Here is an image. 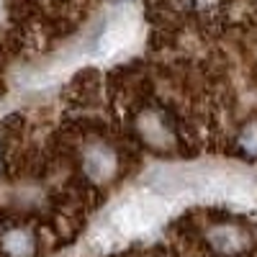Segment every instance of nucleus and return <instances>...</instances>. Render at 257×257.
Wrapping results in <instances>:
<instances>
[{
  "mask_svg": "<svg viewBox=\"0 0 257 257\" xmlns=\"http://www.w3.org/2000/svg\"><path fill=\"white\" fill-rule=\"evenodd\" d=\"M113 167H116V160L105 147H93L90 152L85 155V170H88V175L95 178V180H105L113 173Z\"/></svg>",
  "mask_w": 257,
  "mask_h": 257,
  "instance_id": "obj_3",
  "label": "nucleus"
},
{
  "mask_svg": "<svg viewBox=\"0 0 257 257\" xmlns=\"http://www.w3.org/2000/svg\"><path fill=\"white\" fill-rule=\"evenodd\" d=\"M244 149H247V152H254V155H257V126H252L249 132L244 134Z\"/></svg>",
  "mask_w": 257,
  "mask_h": 257,
  "instance_id": "obj_6",
  "label": "nucleus"
},
{
  "mask_svg": "<svg viewBox=\"0 0 257 257\" xmlns=\"http://www.w3.org/2000/svg\"><path fill=\"white\" fill-rule=\"evenodd\" d=\"M211 242L216 244L221 252L234 254V252L244 249V244H247V234H244L239 226H219V229H213V231H211Z\"/></svg>",
  "mask_w": 257,
  "mask_h": 257,
  "instance_id": "obj_4",
  "label": "nucleus"
},
{
  "mask_svg": "<svg viewBox=\"0 0 257 257\" xmlns=\"http://www.w3.org/2000/svg\"><path fill=\"white\" fill-rule=\"evenodd\" d=\"M134 36H137V16L128 13V11H121V13H116L105 21V26H103V31L95 41V54L98 57H111V54L126 49L134 41Z\"/></svg>",
  "mask_w": 257,
  "mask_h": 257,
  "instance_id": "obj_2",
  "label": "nucleus"
},
{
  "mask_svg": "<svg viewBox=\"0 0 257 257\" xmlns=\"http://www.w3.org/2000/svg\"><path fill=\"white\" fill-rule=\"evenodd\" d=\"M162 213H167V201L165 196H134L126 198L123 203H118L108 219H105L98 242L108 244V242H118V239H128L137 234L147 231L152 224L160 221Z\"/></svg>",
  "mask_w": 257,
  "mask_h": 257,
  "instance_id": "obj_1",
  "label": "nucleus"
},
{
  "mask_svg": "<svg viewBox=\"0 0 257 257\" xmlns=\"http://www.w3.org/2000/svg\"><path fill=\"white\" fill-rule=\"evenodd\" d=\"M3 247L11 257H29L34 252V239L26 229H13V231L6 234Z\"/></svg>",
  "mask_w": 257,
  "mask_h": 257,
  "instance_id": "obj_5",
  "label": "nucleus"
}]
</instances>
